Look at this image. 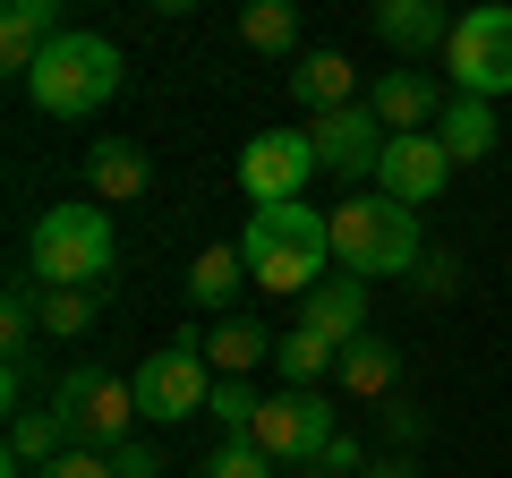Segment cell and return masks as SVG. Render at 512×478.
<instances>
[{
    "instance_id": "obj_10",
    "label": "cell",
    "mask_w": 512,
    "mask_h": 478,
    "mask_svg": "<svg viewBox=\"0 0 512 478\" xmlns=\"http://www.w3.org/2000/svg\"><path fill=\"white\" fill-rule=\"evenodd\" d=\"M316 163L333 171V180H376V163H384V120L367 103H342V111H316Z\"/></svg>"
},
{
    "instance_id": "obj_21",
    "label": "cell",
    "mask_w": 512,
    "mask_h": 478,
    "mask_svg": "<svg viewBox=\"0 0 512 478\" xmlns=\"http://www.w3.org/2000/svg\"><path fill=\"white\" fill-rule=\"evenodd\" d=\"M239 43L265 52V60L299 52V0H248V9H239Z\"/></svg>"
},
{
    "instance_id": "obj_20",
    "label": "cell",
    "mask_w": 512,
    "mask_h": 478,
    "mask_svg": "<svg viewBox=\"0 0 512 478\" xmlns=\"http://www.w3.org/2000/svg\"><path fill=\"white\" fill-rule=\"evenodd\" d=\"M274 350H282V333L248 325V316H222V325L205 333V359H214V376H248L256 359H274Z\"/></svg>"
},
{
    "instance_id": "obj_26",
    "label": "cell",
    "mask_w": 512,
    "mask_h": 478,
    "mask_svg": "<svg viewBox=\"0 0 512 478\" xmlns=\"http://www.w3.org/2000/svg\"><path fill=\"white\" fill-rule=\"evenodd\" d=\"M274 470H282V461H274V453H256V436H231L214 461H205V478H274Z\"/></svg>"
},
{
    "instance_id": "obj_14",
    "label": "cell",
    "mask_w": 512,
    "mask_h": 478,
    "mask_svg": "<svg viewBox=\"0 0 512 478\" xmlns=\"http://www.w3.org/2000/svg\"><path fill=\"white\" fill-rule=\"evenodd\" d=\"M367 26H376V35L393 43L402 60H419V52H444V35H453L444 0H376V9H367Z\"/></svg>"
},
{
    "instance_id": "obj_23",
    "label": "cell",
    "mask_w": 512,
    "mask_h": 478,
    "mask_svg": "<svg viewBox=\"0 0 512 478\" xmlns=\"http://www.w3.org/2000/svg\"><path fill=\"white\" fill-rule=\"evenodd\" d=\"M274 368L291 376V385H325V376L342 368V342H325V333H316V325H299V333H282Z\"/></svg>"
},
{
    "instance_id": "obj_18",
    "label": "cell",
    "mask_w": 512,
    "mask_h": 478,
    "mask_svg": "<svg viewBox=\"0 0 512 478\" xmlns=\"http://www.w3.org/2000/svg\"><path fill=\"white\" fill-rule=\"evenodd\" d=\"M291 103L299 111H342V103H359V69H350L342 52H308L291 69Z\"/></svg>"
},
{
    "instance_id": "obj_27",
    "label": "cell",
    "mask_w": 512,
    "mask_h": 478,
    "mask_svg": "<svg viewBox=\"0 0 512 478\" xmlns=\"http://www.w3.org/2000/svg\"><path fill=\"white\" fill-rule=\"evenodd\" d=\"M60 9H69V0H0V26H26V35L52 43L60 35Z\"/></svg>"
},
{
    "instance_id": "obj_32",
    "label": "cell",
    "mask_w": 512,
    "mask_h": 478,
    "mask_svg": "<svg viewBox=\"0 0 512 478\" xmlns=\"http://www.w3.org/2000/svg\"><path fill=\"white\" fill-rule=\"evenodd\" d=\"M350 470H367V453H359L350 436H333V444H325V453H316V461H308L299 478H350Z\"/></svg>"
},
{
    "instance_id": "obj_33",
    "label": "cell",
    "mask_w": 512,
    "mask_h": 478,
    "mask_svg": "<svg viewBox=\"0 0 512 478\" xmlns=\"http://www.w3.org/2000/svg\"><path fill=\"white\" fill-rule=\"evenodd\" d=\"M359 478H419V461H410V453H367Z\"/></svg>"
},
{
    "instance_id": "obj_6",
    "label": "cell",
    "mask_w": 512,
    "mask_h": 478,
    "mask_svg": "<svg viewBox=\"0 0 512 478\" xmlns=\"http://www.w3.org/2000/svg\"><path fill=\"white\" fill-rule=\"evenodd\" d=\"M52 410H60V427H69V444H94V453H111L128 427L146 419V410H137V385H120V376L94 368V359H77L52 385Z\"/></svg>"
},
{
    "instance_id": "obj_17",
    "label": "cell",
    "mask_w": 512,
    "mask_h": 478,
    "mask_svg": "<svg viewBox=\"0 0 512 478\" xmlns=\"http://www.w3.org/2000/svg\"><path fill=\"white\" fill-rule=\"evenodd\" d=\"M436 137H444V154H453V163H487V154L504 146V129H495V103H478V94H453V103H444Z\"/></svg>"
},
{
    "instance_id": "obj_7",
    "label": "cell",
    "mask_w": 512,
    "mask_h": 478,
    "mask_svg": "<svg viewBox=\"0 0 512 478\" xmlns=\"http://www.w3.org/2000/svg\"><path fill=\"white\" fill-rule=\"evenodd\" d=\"M444 69H453V94H478V103L512 94V9H504V0L453 18V35H444Z\"/></svg>"
},
{
    "instance_id": "obj_4",
    "label": "cell",
    "mask_w": 512,
    "mask_h": 478,
    "mask_svg": "<svg viewBox=\"0 0 512 478\" xmlns=\"http://www.w3.org/2000/svg\"><path fill=\"white\" fill-rule=\"evenodd\" d=\"M120 86H128L120 43H111V35H86V26H60V35L43 43L35 77H26L35 111H52V120H94V111H103Z\"/></svg>"
},
{
    "instance_id": "obj_11",
    "label": "cell",
    "mask_w": 512,
    "mask_h": 478,
    "mask_svg": "<svg viewBox=\"0 0 512 478\" xmlns=\"http://www.w3.org/2000/svg\"><path fill=\"white\" fill-rule=\"evenodd\" d=\"M453 154H444V137L436 129H419V137H384V163H376V188L384 197H402V205H436L444 188H453Z\"/></svg>"
},
{
    "instance_id": "obj_12",
    "label": "cell",
    "mask_w": 512,
    "mask_h": 478,
    "mask_svg": "<svg viewBox=\"0 0 512 478\" xmlns=\"http://www.w3.org/2000/svg\"><path fill=\"white\" fill-rule=\"evenodd\" d=\"M444 103H453V94H444L427 69H376V86H367V111H376V120H384L393 137L436 129V120H444Z\"/></svg>"
},
{
    "instance_id": "obj_5",
    "label": "cell",
    "mask_w": 512,
    "mask_h": 478,
    "mask_svg": "<svg viewBox=\"0 0 512 478\" xmlns=\"http://www.w3.org/2000/svg\"><path fill=\"white\" fill-rule=\"evenodd\" d=\"M128 385H137V410H146L154 427H188V419H205V410H214V359H205V342L197 333H180V342H163L146 359V368L128 376Z\"/></svg>"
},
{
    "instance_id": "obj_15",
    "label": "cell",
    "mask_w": 512,
    "mask_h": 478,
    "mask_svg": "<svg viewBox=\"0 0 512 478\" xmlns=\"http://www.w3.org/2000/svg\"><path fill=\"white\" fill-rule=\"evenodd\" d=\"M299 325H316L325 342H359L367 333V282L359 274H325L308 299H299Z\"/></svg>"
},
{
    "instance_id": "obj_29",
    "label": "cell",
    "mask_w": 512,
    "mask_h": 478,
    "mask_svg": "<svg viewBox=\"0 0 512 478\" xmlns=\"http://www.w3.org/2000/svg\"><path fill=\"white\" fill-rule=\"evenodd\" d=\"M111 478H163V453H154L146 436H120L111 444Z\"/></svg>"
},
{
    "instance_id": "obj_22",
    "label": "cell",
    "mask_w": 512,
    "mask_h": 478,
    "mask_svg": "<svg viewBox=\"0 0 512 478\" xmlns=\"http://www.w3.org/2000/svg\"><path fill=\"white\" fill-rule=\"evenodd\" d=\"M239 282H248V257H239V239H222V248H205V257L188 265V299H197V308H231Z\"/></svg>"
},
{
    "instance_id": "obj_16",
    "label": "cell",
    "mask_w": 512,
    "mask_h": 478,
    "mask_svg": "<svg viewBox=\"0 0 512 478\" xmlns=\"http://www.w3.org/2000/svg\"><path fill=\"white\" fill-rule=\"evenodd\" d=\"M333 385H342L350 402H393V385H402V350L384 342V333H359V342H342Z\"/></svg>"
},
{
    "instance_id": "obj_3",
    "label": "cell",
    "mask_w": 512,
    "mask_h": 478,
    "mask_svg": "<svg viewBox=\"0 0 512 478\" xmlns=\"http://www.w3.org/2000/svg\"><path fill=\"white\" fill-rule=\"evenodd\" d=\"M120 265V231L103 205H43L26 231V274L43 291H103Z\"/></svg>"
},
{
    "instance_id": "obj_13",
    "label": "cell",
    "mask_w": 512,
    "mask_h": 478,
    "mask_svg": "<svg viewBox=\"0 0 512 478\" xmlns=\"http://www.w3.org/2000/svg\"><path fill=\"white\" fill-rule=\"evenodd\" d=\"M86 188H94V205H137L154 188L146 146H128V137H94V146H86Z\"/></svg>"
},
{
    "instance_id": "obj_9",
    "label": "cell",
    "mask_w": 512,
    "mask_h": 478,
    "mask_svg": "<svg viewBox=\"0 0 512 478\" xmlns=\"http://www.w3.org/2000/svg\"><path fill=\"white\" fill-rule=\"evenodd\" d=\"M316 137L308 129H256L248 146H239V188H248L256 205H291V197H308V180H316Z\"/></svg>"
},
{
    "instance_id": "obj_1",
    "label": "cell",
    "mask_w": 512,
    "mask_h": 478,
    "mask_svg": "<svg viewBox=\"0 0 512 478\" xmlns=\"http://www.w3.org/2000/svg\"><path fill=\"white\" fill-rule=\"evenodd\" d=\"M239 257H248V282L256 291H282V299H308L333 265V214L316 205H256L248 231H239Z\"/></svg>"
},
{
    "instance_id": "obj_30",
    "label": "cell",
    "mask_w": 512,
    "mask_h": 478,
    "mask_svg": "<svg viewBox=\"0 0 512 478\" xmlns=\"http://www.w3.org/2000/svg\"><path fill=\"white\" fill-rule=\"evenodd\" d=\"M35 478H111V453H94V444H69V453L43 461Z\"/></svg>"
},
{
    "instance_id": "obj_31",
    "label": "cell",
    "mask_w": 512,
    "mask_h": 478,
    "mask_svg": "<svg viewBox=\"0 0 512 478\" xmlns=\"http://www.w3.org/2000/svg\"><path fill=\"white\" fill-rule=\"evenodd\" d=\"M419 436H427V410H410V402H384V453H410Z\"/></svg>"
},
{
    "instance_id": "obj_19",
    "label": "cell",
    "mask_w": 512,
    "mask_h": 478,
    "mask_svg": "<svg viewBox=\"0 0 512 478\" xmlns=\"http://www.w3.org/2000/svg\"><path fill=\"white\" fill-rule=\"evenodd\" d=\"M60 453H69V427H60V410H52V402L9 419V478H35L43 461H60Z\"/></svg>"
},
{
    "instance_id": "obj_28",
    "label": "cell",
    "mask_w": 512,
    "mask_h": 478,
    "mask_svg": "<svg viewBox=\"0 0 512 478\" xmlns=\"http://www.w3.org/2000/svg\"><path fill=\"white\" fill-rule=\"evenodd\" d=\"M410 282H419V299H453L461 291V257H453V248H427Z\"/></svg>"
},
{
    "instance_id": "obj_25",
    "label": "cell",
    "mask_w": 512,
    "mask_h": 478,
    "mask_svg": "<svg viewBox=\"0 0 512 478\" xmlns=\"http://www.w3.org/2000/svg\"><path fill=\"white\" fill-rule=\"evenodd\" d=\"M256 410H265V393H256L248 376H222V385H214V410H205V419H222L231 436H248V427H256Z\"/></svg>"
},
{
    "instance_id": "obj_24",
    "label": "cell",
    "mask_w": 512,
    "mask_h": 478,
    "mask_svg": "<svg viewBox=\"0 0 512 478\" xmlns=\"http://www.w3.org/2000/svg\"><path fill=\"white\" fill-rule=\"evenodd\" d=\"M94 316H103V291H43V333H52V342L94 333Z\"/></svg>"
},
{
    "instance_id": "obj_8",
    "label": "cell",
    "mask_w": 512,
    "mask_h": 478,
    "mask_svg": "<svg viewBox=\"0 0 512 478\" xmlns=\"http://www.w3.org/2000/svg\"><path fill=\"white\" fill-rule=\"evenodd\" d=\"M248 436H256V453H274L282 470H308L342 427H333V402L316 385H282V393H265V410H256Z\"/></svg>"
},
{
    "instance_id": "obj_2",
    "label": "cell",
    "mask_w": 512,
    "mask_h": 478,
    "mask_svg": "<svg viewBox=\"0 0 512 478\" xmlns=\"http://www.w3.org/2000/svg\"><path fill=\"white\" fill-rule=\"evenodd\" d=\"M427 239H419V205L384 197V188H350L333 205V274H359V282H402L419 274Z\"/></svg>"
},
{
    "instance_id": "obj_34",
    "label": "cell",
    "mask_w": 512,
    "mask_h": 478,
    "mask_svg": "<svg viewBox=\"0 0 512 478\" xmlns=\"http://www.w3.org/2000/svg\"><path fill=\"white\" fill-rule=\"evenodd\" d=\"M154 18H197V0H154Z\"/></svg>"
}]
</instances>
